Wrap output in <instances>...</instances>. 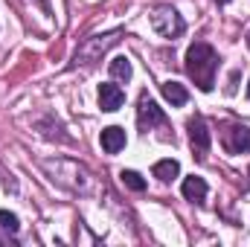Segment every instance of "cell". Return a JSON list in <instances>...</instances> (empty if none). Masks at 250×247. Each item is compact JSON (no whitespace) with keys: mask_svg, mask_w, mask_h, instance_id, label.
I'll return each instance as SVG.
<instances>
[{"mask_svg":"<svg viewBox=\"0 0 250 247\" xmlns=\"http://www.w3.org/2000/svg\"><path fill=\"white\" fill-rule=\"evenodd\" d=\"M41 169L50 175L53 184L64 186V189H70V192H79V195H90V192H96V178H93L90 169L82 166L79 160H70V157L41 160Z\"/></svg>","mask_w":250,"mask_h":247,"instance_id":"6da1fadb","label":"cell"},{"mask_svg":"<svg viewBox=\"0 0 250 247\" xmlns=\"http://www.w3.org/2000/svg\"><path fill=\"white\" fill-rule=\"evenodd\" d=\"M215 70H218V53L207 41H195L187 50V73L198 84V90L209 93L215 87Z\"/></svg>","mask_w":250,"mask_h":247,"instance_id":"7a4b0ae2","label":"cell"},{"mask_svg":"<svg viewBox=\"0 0 250 247\" xmlns=\"http://www.w3.org/2000/svg\"><path fill=\"white\" fill-rule=\"evenodd\" d=\"M123 41V29H114V32H102V35H90L79 44L76 56H73V64H96L111 47H117Z\"/></svg>","mask_w":250,"mask_h":247,"instance_id":"3957f363","label":"cell"},{"mask_svg":"<svg viewBox=\"0 0 250 247\" xmlns=\"http://www.w3.org/2000/svg\"><path fill=\"white\" fill-rule=\"evenodd\" d=\"M148 21H151V29H154L160 38H169V41L181 38L184 29H187V21L178 15L175 6H154L151 15H148Z\"/></svg>","mask_w":250,"mask_h":247,"instance_id":"277c9868","label":"cell"},{"mask_svg":"<svg viewBox=\"0 0 250 247\" xmlns=\"http://www.w3.org/2000/svg\"><path fill=\"white\" fill-rule=\"evenodd\" d=\"M163 123H166L163 108H160L148 93H143L140 102H137V125H140V131H151L154 125H163Z\"/></svg>","mask_w":250,"mask_h":247,"instance_id":"5b68a950","label":"cell"},{"mask_svg":"<svg viewBox=\"0 0 250 247\" xmlns=\"http://www.w3.org/2000/svg\"><path fill=\"white\" fill-rule=\"evenodd\" d=\"M221 145L230 151V154H248L250 151V128L248 125H227L224 134H221Z\"/></svg>","mask_w":250,"mask_h":247,"instance_id":"8992f818","label":"cell"},{"mask_svg":"<svg viewBox=\"0 0 250 247\" xmlns=\"http://www.w3.org/2000/svg\"><path fill=\"white\" fill-rule=\"evenodd\" d=\"M189 143H192V151L198 157H207L209 145H212V134H209V125L204 123V117H192L189 120Z\"/></svg>","mask_w":250,"mask_h":247,"instance_id":"52a82bcc","label":"cell"},{"mask_svg":"<svg viewBox=\"0 0 250 247\" xmlns=\"http://www.w3.org/2000/svg\"><path fill=\"white\" fill-rule=\"evenodd\" d=\"M96 99H99V108L105 111V114H114V111H120L125 102V93L120 84H111V82H105V84H99V93H96Z\"/></svg>","mask_w":250,"mask_h":247,"instance_id":"ba28073f","label":"cell"},{"mask_svg":"<svg viewBox=\"0 0 250 247\" xmlns=\"http://www.w3.org/2000/svg\"><path fill=\"white\" fill-rule=\"evenodd\" d=\"M99 143H102V151H105V154H120V151L125 148V143H128L125 128H120V125H108V128H102Z\"/></svg>","mask_w":250,"mask_h":247,"instance_id":"9c48e42d","label":"cell"},{"mask_svg":"<svg viewBox=\"0 0 250 247\" xmlns=\"http://www.w3.org/2000/svg\"><path fill=\"white\" fill-rule=\"evenodd\" d=\"M163 96H166V102L172 105V108H181V105H187L189 102V93L187 87L181 84V82H163Z\"/></svg>","mask_w":250,"mask_h":247,"instance_id":"30bf717a","label":"cell"},{"mask_svg":"<svg viewBox=\"0 0 250 247\" xmlns=\"http://www.w3.org/2000/svg\"><path fill=\"white\" fill-rule=\"evenodd\" d=\"M181 192H184V198L187 201H195V204H204V198H207V181L204 178H187L184 186H181Z\"/></svg>","mask_w":250,"mask_h":247,"instance_id":"8fae6325","label":"cell"},{"mask_svg":"<svg viewBox=\"0 0 250 247\" xmlns=\"http://www.w3.org/2000/svg\"><path fill=\"white\" fill-rule=\"evenodd\" d=\"M151 175L157 178V181H163V184H169V181H175L178 175H181V163L178 160H157L154 163V169H151Z\"/></svg>","mask_w":250,"mask_h":247,"instance_id":"7c38bea8","label":"cell"},{"mask_svg":"<svg viewBox=\"0 0 250 247\" xmlns=\"http://www.w3.org/2000/svg\"><path fill=\"white\" fill-rule=\"evenodd\" d=\"M108 70H111V76H114L117 82H128V79H131V73H134V70H131V62H128L125 56H117L114 62L108 64Z\"/></svg>","mask_w":250,"mask_h":247,"instance_id":"4fadbf2b","label":"cell"},{"mask_svg":"<svg viewBox=\"0 0 250 247\" xmlns=\"http://www.w3.org/2000/svg\"><path fill=\"white\" fill-rule=\"evenodd\" d=\"M120 181H123L128 189H134V192H143V189H146V178H143L140 172H134V169H123V172H120Z\"/></svg>","mask_w":250,"mask_h":247,"instance_id":"5bb4252c","label":"cell"},{"mask_svg":"<svg viewBox=\"0 0 250 247\" xmlns=\"http://www.w3.org/2000/svg\"><path fill=\"white\" fill-rule=\"evenodd\" d=\"M18 230H21V221H18V215H15V212H9V209H0V233L18 236Z\"/></svg>","mask_w":250,"mask_h":247,"instance_id":"9a60e30c","label":"cell"},{"mask_svg":"<svg viewBox=\"0 0 250 247\" xmlns=\"http://www.w3.org/2000/svg\"><path fill=\"white\" fill-rule=\"evenodd\" d=\"M215 3H230V0H215Z\"/></svg>","mask_w":250,"mask_h":247,"instance_id":"2e32d148","label":"cell"},{"mask_svg":"<svg viewBox=\"0 0 250 247\" xmlns=\"http://www.w3.org/2000/svg\"><path fill=\"white\" fill-rule=\"evenodd\" d=\"M248 99H250V84H248Z\"/></svg>","mask_w":250,"mask_h":247,"instance_id":"e0dca14e","label":"cell"},{"mask_svg":"<svg viewBox=\"0 0 250 247\" xmlns=\"http://www.w3.org/2000/svg\"><path fill=\"white\" fill-rule=\"evenodd\" d=\"M248 47H250V32H248Z\"/></svg>","mask_w":250,"mask_h":247,"instance_id":"ac0fdd59","label":"cell"}]
</instances>
